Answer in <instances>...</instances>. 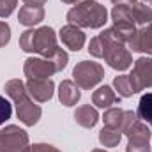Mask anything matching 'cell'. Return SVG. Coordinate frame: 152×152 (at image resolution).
<instances>
[{
	"instance_id": "obj_3",
	"label": "cell",
	"mask_w": 152,
	"mask_h": 152,
	"mask_svg": "<svg viewBox=\"0 0 152 152\" xmlns=\"http://www.w3.org/2000/svg\"><path fill=\"white\" fill-rule=\"evenodd\" d=\"M20 48L27 53H37L42 58H51V55L58 50L57 34L51 27L25 30L20 37Z\"/></svg>"
},
{
	"instance_id": "obj_32",
	"label": "cell",
	"mask_w": 152,
	"mask_h": 152,
	"mask_svg": "<svg viewBox=\"0 0 152 152\" xmlns=\"http://www.w3.org/2000/svg\"><path fill=\"white\" fill-rule=\"evenodd\" d=\"M92 152H108V151H103V149H94Z\"/></svg>"
},
{
	"instance_id": "obj_12",
	"label": "cell",
	"mask_w": 152,
	"mask_h": 152,
	"mask_svg": "<svg viewBox=\"0 0 152 152\" xmlns=\"http://www.w3.org/2000/svg\"><path fill=\"white\" fill-rule=\"evenodd\" d=\"M127 44H129V50L133 51L152 55V23L140 27Z\"/></svg>"
},
{
	"instance_id": "obj_15",
	"label": "cell",
	"mask_w": 152,
	"mask_h": 152,
	"mask_svg": "<svg viewBox=\"0 0 152 152\" xmlns=\"http://www.w3.org/2000/svg\"><path fill=\"white\" fill-rule=\"evenodd\" d=\"M92 103L97 106V108H112L113 104H118L120 103V96L115 94V90L108 85H103L99 87L97 90H94L92 94Z\"/></svg>"
},
{
	"instance_id": "obj_29",
	"label": "cell",
	"mask_w": 152,
	"mask_h": 152,
	"mask_svg": "<svg viewBox=\"0 0 152 152\" xmlns=\"http://www.w3.org/2000/svg\"><path fill=\"white\" fill-rule=\"evenodd\" d=\"M113 5H133L136 4V0H112Z\"/></svg>"
},
{
	"instance_id": "obj_2",
	"label": "cell",
	"mask_w": 152,
	"mask_h": 152,
	"mask_svg": "<svg viewBox=\"0 0 152 152\" xmlns=\"http://www.w3.org/2000/svg\"><path fill=\"white\" fill-rule=\"evenodd\" d=\"M69 25L78 28H101L108 21V11L96 0H83L67 12Z\"/></svg>"
},
{
	"instance_id": "obj_4",
	"label": "cell",
	"mask_w": 152,
	"mask_h": 152,
	"mask_svg": "<svg viewBox=\"0 0 152 152\" xmlns=\"http://www.w3.org/2000/svg\"><path fill=\"white\" fill-rule=\"evenodd\" d=\"M103 78H104V69L97 62L81 60L80 64H76V67L73 69V81L80 88H83V90L94 88Z\"/></svg>"
},
{
	"instance_id": "obj_16",
	"label": "cell",
	"mask_w": 152,
	"mask_h": 152,
	"mask_svg": "<svg viewBox=\"0 0 152 152\" xmlns=\"http://www.w3.org/2000/svg\"><path fill=\"white\" fill-rule=\"evenodd\" d=\"M18 20L25 27L39 25L44 20V7L42 5H28V4H25L18 12Z\"/></svg>"
},
{
	"instance_id": "obj_5",
	"label": "cell",
	"mask_w": 152,
	"mask_h": 152,
	"mask_svg": "<svg viewBox=\"0 0 152 152\" xmlns=\"http://www.w3.org/2000/svg\"><path fill=\"white\" fill-rule=\"evenodd\" d=\"M103 36L106 37V48H104V55H103L104 62L112 69H115V71L129 69L131 64H133V57H131V51L126 48V44L113 41L112 37H108L104 32H103Z\"/></svg>"
},
{
	"instance_id": "obj_9",
	"label": "cell",
	"mask_w": 152,
	"mask_h": 152,
	"mask_svg": "<svg viewBox=\"0 0 152 152\" xmlns=\"http://www.w3.org/2000/svg\"><path fill=\"white\" fill-rule=\"evenodd\" d=\"M136 92L152 87V58L149 57H140L134 66H133V73L129 75Z\"/></svg>"
},
{
	"instance_id": "obj_21",
	"label": "cell",
	"mask_w": 152,
	"mask_h": 152,
	"mask_svg": "<svg viewBox=\"0 0 152 152\" xmlns=\"http://www.w3.org/2000/svg\"><path fill=\"white\" fill-rule=\"evenodd\" d=\"M113 87H115V90L118 92V96H120V97H129V96L136 94V88H134V85H133V81H131L129 75L115 76Z\"/></svg>"
},
{
	"instance_id": "obj_34",
	"label": "cell",
	"mask_w": 152,
	"mask_h": 152,
	"mask_svg": "<svg viewBox=\"0 0 152 152\" xmlns=\"http://www.w3.org/2000/svg\"><path fill=\"white\" fill-rule=\"evenodd\" d=\"M151 4H152V2H151Z\"/></svg>"
},
{
	"instance_id": "obj_24",
	"label": "cell",
	"mask_w": 152,
	"mask_h": 152,
	"mask_svg": "<svg viewBox=\"0 0 152 152\" xmlns=\"http://www.w3.org/2000/svg\"><path fill=\"white\" fill-rule=\"evenodd\" d=\"M53 64H55V67H57V71H62L66 66H67V62H69V57H67V53L62 50V48H58L53 55H51V58H50Z\"/></svg>"
},
{
	"instance_id": "obj_28",
	"label": "cell",
	"mask_w": 152,
	"mask_h": 152,
	"mask_svg": "<svg viewBox=\"0 0 152 152\" xmlns=\"http://www.w3.org/2000/svg\"><path fill=\"white\" fill-rule=\"evenodd\" d=\"M30 152H60V151L53 145H48V143H34V145H30Z\"/></svg>"
},
{
	"instance_id": "obj_18",
	"label": "cell",
	"mask_w": 152,
	"mask_h": 152,
	"mask_svg": "<svg viewBox=\"0 0 152 152\" xmlns=\"http://www.w3.org/2000/svg\"><path fill=\"white\" fill-rule=\"evenodd\" d=\"M75 120L78 126L85 127V129H92L97 120H99V115H97V110L90 104H83L80 108H76L75 112Z\"/></svg>"
},
{
	"instance_id": "obj_8",
	"label": "cell",
	"mask_w": 152,
	"mask_h": 152,
	"mask_svg": "<svg viewBox=\"0 0 152 152\" xmlns=\"http://www.w3.org/2000/svg\"><path fill=\"white\" fill-rule=\"evenodd\" d=\"M138 118V115L131 110H120L117 106H112V108H106V112L103 115V122L106 127H112V129H117L120 131L122 134L133 126V122Z\"/></svg>"
},
{
	"instance_id": "obj_22",
	"label": "cell",
	"mask_w": 152,
	"mask_h": 152,
	"mask_svg": "<svg viewBox=\"0 0 152 152\" xmlns=\"http://www.w3.org/2000/svg\"><path fill=\"white\" fill-rule=\"evenodd\" d=\"M120 140H122V133L117 131V129H112V127H106L104 126L99 131V142L104 147H117Z\"/></svg>"
},
{
	"instance_id": "obj_19",
	"label": "cell",
	"mask_w": 152,
	"mask_h": 152,
	"mask_svg": "<svg viewBox=\"0 0 152 152\" xmlns=\"http://www.w3.org/2000/svg\"><path fill=\"white\" fill-rule=\"evenodd\" d=\"M131 16H133V23L134 25H149L152 23V7L145 4H133L131 5Z\"/></svg>"
},
{
	"instance_id": "obj_11",
	"label": "cell",
	"mask_w": 152,
	"mask_h": 152,
	"mask_svg": "<svg viewBox=\"0 0 152 152\" xmlns=\"http://www.w3.org/2000/svg\"><path fill=\"white\" fill-rule=\"evenodd\" d=\"M23 73L27 78H50L53 76L57 71L55 64L50 60V58H36V57H30L25 60L23 64Z\"/></svg>"
},
{
	"instance_id": "obj_14",
	"label": "cell",
	"mask_w": 152,
	"mask_h": 152,
	"mask_svg": "<svg viewBox=\"0 0 152 152\" xmlns=\"http://www.w3.org/2000/svg\"><path fill=\"white\" fill-rule=\"evenodd\" d=\"M60 39H62V42L69 48V50H73V51H80L81 48H83V44H85V34L81 32V28H78L75 25H66V27H62V30H60Z\"/></svg>"
},
{
	"instance_id": "obj_10",
	"label": "cell",
	"mask_w": 152,
	"mask_h": 152,
	"mask_svg": "<svg viewBox=\"0 0 152 152\" xmlns=\"http://www.w3.org/2000/svg\"><path fill=\"white\" fill-rule=\"evenodd\" d=\"M27 92L30 94L32 99H36L37 103H46L53 97V90H55V83L50 78H28L27 83Z\"/></svg>"
},
{
	"instance_id": "obj_25",
	"label": "cell",
	"mask_w": 152,
	"mask_h": 152,
	"mask_svg": "<svg viewBox=\"0 0 152 152\" xmlns=\"http://www.w3.org/2000/svg\"><path fill=\"white\" fill-rule=\"evenodd\" d=\"M11 115H12V104H11L4 96H0V126H2L5 120H9Z\"/></svg>"
},
{
	"instance_id": "obj_7",
	"label": "cell",
	"mask_w": 152,
	"mask_h": 152,
	"mask_svg": "<svg viewBox=\"0 0 152 152\" xmlns=\"http://www.w3.org/2000/svg\"><path fill=\"white\" fill-rule=\"evenodd\" d=\"M124 134L129 140L127 152H151V127L140 118H136Z\"/></svg>"
},
{
	"instance_id": "obj_23",
	"label": "cell",
	"mask_w": 152,
	"mask_h": 152,
	"mask_svg": "<svg viewBox=\"0 0 152 152\" xmlns=\"http://www.w3.org/2000/svg\"><path fill=\"white\" fill-rule=\"evenodd\" d=\"M104 48H106V37H104L103 34H99V36H96V37L90 41V44H88V53H90L92 57H96V58H103Z\"/></svg>"
},
{
	"instance_id": "obj_31",
	"label": "cell",
	"mask_w": 152,
	"mask_h": 152,
	"mask_svg": "<svg viewBox=\"0 0 152 152\" xmlns=\"http://www.w3.org/2000/svg\"><path fill=\"white\" fill-rule=\"evenodd\" d=\"M64 4H80V2H83V0H62Z\"/></svg>"
},
{
	"instance_id": "obj_33",
	"label": "cell",
	"mask_w": 152,
	"mask_h": 152,
	"mask_svg": "<svg viewBox=\"0 0 152 152\" xmlns=\"http://www.w3.org/2000/svg\"><path fill=\"white\" fill-rule=\"evenodd\" d=\"M143 2H147V4H151V2H152V0H143Z\"/></svg>"
},
{
	"instance_id": "obj_26",
	"label": "cell",
	"mask_w": 152,
	"mask_h": 152,
	"mask_svg": "<svg viewBox=\"0 0 152 152\" xmlns=\"http://www.w3.org/2000/svg\"><path fill=\"white\" fill-rule=\"evenodd\" d=\"M18 0H0V18H7L14 12Z\"/></svg>"
},
{
	"instance_id": "obj_6",
	"label": "cell",
	"mask_w": 152,
	"mask_h": 152,
	"mask_svg": "<svg viewBox=\"0 0 152 152\" xmlns=\"http://www.w3.org/2000/svg\"><path fill=\"white\" fill-rule=\"evenodd\" d=\"M0 152H30L28 134L18 126H7L0 131Z\"/></svg>"
},
{
	"instance_id": "obj_20",
	"label": "cell",
	"mask_w": 152,
	"mask_h": 152,
	"mask_svg": "<svg viewBox=\"0 0 152 152\" xmlns=\"http://www.w3.org/2000/svg\"><path fill=\"white\" fill-rule=\"evenodd\" d=\"M136 115L142 122H145L149 127H152V92H147L142 96V99L138 103Z\"/></svg>"
},
{
	"instance_id": "obj_1",
	"label": "cell",
	"mask_w": 152,
	"mask_h": 152,
	"mask_svg": "<svg viewBox=\"0 0 152 152\" xmlns=\"http://www.w3.org/2000/svg\"><path fill=\"white\" fill-rule=\"evenodd\" d=\"M5 94L11 97V101L14 103L16 106V115L18 118L25 124V126H34L37 124L39 118H41V106L34 103V99L30 97V94L27 92V87L21 80L14 78V80H9L4 87Z\"/></svg>"
},
{
	"instance_id": "obj_30",
	"label": "cell",
	"mask_w": 152,
	"mask_h": 152,
	"mask_svg": "<svg viewBox=\"0 0 152 152\" xmlns=\"http://www.w3.org/2000/svg\"><path fill=\"white\" fill-rule=\"evenodd\" d=\"M25 4H28V5H44L48 0H23Z\"/></svg>"
},
{
	"instance_id": "obj_17",
	"label": "cell",
	"mask_w": 152,
	"mask_h": 152,
	"mask_svg": "<svg viewBox=\"0 0 152 152\" xmlns=\"http://www.w3.org/2000/svg\"><path fill=\"white\" fill-rule=\"evenodd\" d=\"M81 92L80 87L76 85L73 80H64L58 87V99L64 106H75L76 103L80 101Z\"/></svg>"
},
{
	"instance_id": "obj_13",
	"label": "cell",
	"mask_w": 152,
	"mask_h": 152,
	"mask_svg": "<svg viewBox=\"0 0 152 152\" xmlns=\"http://www.w3.org/2000/svg\"><path fill=\"white\" fill-rule=\"evenodd\" d=\"M134 32H136V25L129 21H113V25L104 30L108 37H112L117 42H122V44H127L133 39Z\"/></svg>"
},
{
	"instance_id": "obj_27",
	"label": "cell",
	"mask_w": 152,
	"mask_h": 152,
	"mask_svg": "<svg viewBox=\"0 0 152 152\" xmlns=\"http://www.w3.org/2000/svg\"><path fill=\"white\" fill-rule=\"evenodd\" d=\"M11 39V28L5 21H0V48H4Z\"/></svg>"
}]
</instances>
